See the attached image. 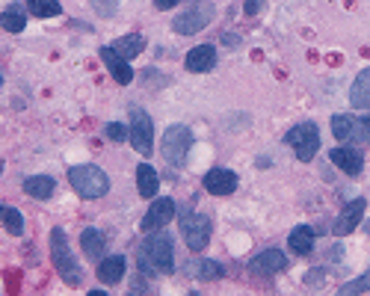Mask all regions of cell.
<instances>
[{
    "label": "cell",
    "mask_w": 370,
    "mask_h": 296,
    "mask_svg": "<svg viewBox=\"0 0 370 296\" xmlns=\"http://www.w3.org/2000/svg\"><path fill=\"white\" fill-rule=\"evenodd\" d=\"M284 266H288V258H284V252H279V249H267V252H261L258 258H252L249 261V273L252 276H276V273H281Z\"/></svg>",
    "instance_id": "cell-11"
},
{
    "label": "cell",
    "mask_w": 370,
    "mask_h": 296,
    "mask_svg": "<svg viewBox=\"0 0 370 296\" xmlns=\"http://www.w3.org/2000/svg\"><path fill=\"white\" fill-rule=\"evenodd\" d=\"M288 243H291V249L296 252V255H308V252L314 249V231H311L308 225H300V229L291 231Z\"/></svg>",
    "instance_id": "cell-23"
},
{
    "label": "cell",
    "mask_w": 370,
    "mask_h": 296,
    "mask_svg": "<svg viewBox=\"0 0 370 296\" xmlns=\"http://www.w3.org/2000/svg\"><path fill=\"white\" fill-rule=\"evenodd\" d=\"M68 184L77 190V195L83 199H101V195L110 190V178L104 169L98 166H71L68 169Z\"/></svg>",
    "instance_id": "cell-2"
},
{
    "label": "cell",
    "mask_w": 370,
    "mask_h": 296,
    "mask_svg": "<svg viewBox=\"0 0 370 296\" xmlns=\"http://www.w3.org/2000/svg\"><path fill=\"white\" fill-rule=\"evenodd\" d=\"M284 143L296 151V157H300L302 163H311V160H314V154H317V148H320V131H317L314 122H302V124H296L288 136H284Z\"/></svg>",
    "instance_id": "cell-4"
},
{
    "label": "cell",
    "mask_w": 370,
    "mask_h": 296,
    "mask_svg": "<svg viewBox=\"0 0 370 296\" xmlns=\"http://www.w3.org/2000/svg\"><path fill=\"white\" fill-rule=\"evenodd\" d=\"M0 222L6 225V231H9V234H15V237L24 234V217H21V210L0 205Z\"/></svg>",
    "instance_id": "cell-25"
},
{
    "label": "cell",
    "mask_w": 370,
    "mask_h": 296,
    "mask_svg": "<svg viewBox=\"0 0 370 296\" xmlns=\"http://www.w3.org/2000/svg\"><path fill=\"white\" fill-rule=\"evenodd\" d=\"M87 296H107L104 290H92V293H87Z\"/></svg>",
    "instance_id": "cell-35"
},
{
    "label": "cell",
    "mask_w": 370,
    "mask_h": 296,
    "mask_svg": "<svg viewBox=\"0 0 370 296\" xmlns=\"http://www.w3.org/2000/svg\"><path fill=\"white\" fill-rule=\"evenodd\" d=\"M243 12H246V15H258V12H261V0H246Z\"/></svg>",
    "instance_id": "cell-32"
},
{
    "label": "cell",
    "mask_w": 370,
    "mask_h": 296,
    "mask_svg": "<svg viewBox=\"0 0 370 296\" xmlns=\"http://www.w3.org/2000/svg\"><path fill=\"white\" fill-rule=\"evenodd\" d=\"M139 266L148 273H172L175 270L172 237H169L163 229L151 231V237H146V243L139 246Z\"/></svg>",
    "instance_id": "cell-1"
},
{
    "label": "cell",
    "mask_w": 370,
    "mask_h": 296,
    "mask_svg": "<svg viewBox=\"0 0 370 296\" xmlns=\"http://www.w3.org/2000/svg\"><path fill=\"white\" fill-rule=\"evenodd\" d=\"M172 217H175V202L160 195V199H154V205L148 207V214L142 217V231H160Z\"/></svg>",
    "instance_id": "cell-10"
},
{
    "label": "cell",
    "mask_w": 370,
    "mask_h": 296,
    "mask_svg": "<svg viewBox=\"0 0 370 296\" xmlns=\"http://www.w3.org/2000/svg\"><path fill=\"white\" fill-rule=\"evenodd\" d=\"M110 48L116 51L122 60H131V56L142 53V48H146V39H142L139 33H131V36H122V39H116V41H110Z\"/></svg>",
    "instance_id": "cell-20"
},
{
    "label": "cell",
    "mask_w": 370,
    "mask_h": 296,
    "mask_svg": "<svg viewBox=\"0 0 370 296\" xmlns=\"http://www.w3.org/2000/svg\"><path fill=\"white\" fill-rule=\"evenodd\" d=\"M193 148V131L184 128V124H172L166 134H163V143H160V154L172 163V166H181L184 157L190 154Z\"/></svg>",
    "instance_id": "cell-5"
},
{
    "label": "cell",
    "mask_w": 370,
    "mask_h": 296,
    "mask_svg": "<svg viewBox=\"0 0 370 296\" xmlns=\"http://www.w3.org/2000/svg\"><path fill=\"white\" fill-rule=\"evenodd\" d=\"M198 276H202L205 281L222 278V276H225V266H222L219 261H202V266H198Z\"/></svg>",
    "instance_id": "cell-28"
},
{
    "label": "cell",
    "mask_w": 370,
    "mask_h": 296,
    "mask_svg": "<svg viewBox=\"0 0 370 296\" xmlns=\"http://www.w3.org/2000/svg\"><path fill=\"white\" fill-rule=\"evenodd\" d=\"M53 187H56L53 178H48V175H33L24 181V193L30 195V199H51Z\"/></svg>",
    "instance_id": "cell-21"
},
{
    "label": "cell",
    "mask_w": 370,
    "mask_h": 296,
    "mask_svg": "<svg viewBox=\"0 0 370 296\" xmlns=\"http://www.w3.org/2000/svg\"><path fill=\"white\" fill-rule=\"evenodd\" d=\"M205 190L213 193V195H231L237 190V175L231 172V169H210V172L205 175Z\"/></svg>",
    "instance_id": "cell-12"
},
{
    "label": "cell",
    "mask_w": 370,
    "mask_h": 296,
    "mask_svg": "<svg viewBox=\"0 0 370 296\" xmlns=\"http://www.w3.org/2000/svg\"><path fill=\"white\" fill-rule=\"evenodd\" d=\"M125 276V258L122 255H110L101 261V266H98V278L104 281V285H116V281H122Z\"/></svg>",
    "instance_id": "cell-19"
},
{
    "label": "cell",
    "mask_w": 370,
    "mask_h": 296,
    "mask_svg": "<svg viewBox=\"0 0 370 296\" xmlns=\"http://www.w3.org/2000/svg\"><path fill=\"white\" fill-rule=\"evenodd\" d=\"M181 234L190 252H202L210 243V217L208 214H187L181 217Z\"/></svg>",
    "instance_id": "cell-7"
},
{
    "label": "cell",
    "mask_w": 370,
    "mask_h": 296,
    "mask_svg": "<svg viewBox=\"0 0 370 296\" xmlns=\"http://www.w3.org/2000/svg\"><path fill=\"white\" fill-rule=\"evenodd\" d=\"M0 83H4V80H0Z\"/></svg>",
    "instance_id": "cell-37"
},
{
    "label": "cell",
    "mask_w": 370,
    "mask_h": 296,
    "mask_svg": "<svg viewBox=\"0 0 370 296\" xmlns=\"http://www.w3.org/2000/svg\"><path fill=\"white\" fill-rule=\"evenodd\" d=\"M329 157H332V163H335L344 175H359L362 166H364L362 151H355V148H335Z\"/></svg>",
    "instance_id": "cell-16"
},
{
    "label": "cell",
    "mask_w": 370,
    "mask_h": 296,
    "mask_svg": "<svg viewBox=\"0 0 370 296\" xmlns=\"http://www.w3.org/2000/svg\"><path fill=\"white\" fill-rule=\"evenodd\" d=\"M332 134L340 139V143H367V131H364V124L362 119H355V116H332Z\"/></svg>",
    "instance_id": "cell-9"
},
{
    "label": "cell",
    "mask_w": 370,
    "mask_h": 296,
    "mask_svg": "<svg viewBox=\"0 0 370 296\" xmlns=\"http://www.w3.org/2000/svg\"><path fill=\"white\" fill-rule=\"evenodd\" d=\"M367 290H370V270H367L364 276H359V278L347 281V285L340 288L335 296H362V293H367Z\"/></svg>",
    "instance_id": "cell-27"
},
{
    "label": "cell",
    "mask_w": 370,
    "mask_h": 296,
    "mask_svg": "<svg viewBox=\"0 0 370 296\" xmlns=\"http://www.w3.org/2000/svg\"><path fill=\"white\" fill-rule=\"evenodd\" d=\"M323 281H326V273H323V270H311V273L305 276V285H308V288H323Z\"/></svg>",
    "instance_id": "cell-31"
},
{
    "label": "cell",
    "mask_w": 370,
    "mask_h": 296,
    "mask_svg": "<svg viewBox=\"0 0 370 296\" xmlns=\"http://www.w3.org/2000/svg\"><path fill=\"white\" fill-rule=\"evenodd\" d=\"M101 60L107 63V68H110V75L116 77V83H122V86H127V83L134 80V72H131V65H127V60H122V56L113 51L110 45L107 48H101Z\"/></svg>",
    "instance_id": "cell-15"
},
{
    "label": "cell",
    "mask_w": 370,
    "mask_h": 296,
    "mask_svg": "<svg viewBox=\"0 0 370 296\" xmlns=\"http://www.w3.org/2000/svg\"><path fill=\"white\" fill-rule=\"evenodd\" d=\"M80 246H83V252H87L89 258H104L107 240H104V234L98 231V229H83V234H80Z\"/></svg>",
    "instance_id": "cell-22"
},
{
    "label": "cell",
    "mask_w": 370,
    "mask_h": 296,
    "mask_svg": "<svg viewBox=\"0 0 370 296\" xmlns=\"http://www.w3.org/2000/svg\"><path fill=\"white\" fill-rule=\"evenodd\" d=\"M213 15H217V9H213L210 0H198V4L187 12H181V15L172 21V30L178 36H193L198 30H205V27L213 21Z\"/></svg>",
    "instance_id": "cell-6"
},
{
    "label": "cell",
    "mask_w": 370,
    "mask_h": 296,
    "mask_svg": "<svg viewBox=\"0 0 370 296\" xmlns=\"http://www.w3.org/2000/svg\"><path fill=\"white\" fill-rule=\"evenodd\" d=\"M175 4H181V0H154V6L158 9H172Z\"/></svg>",
    "instance_id": "cell-33"
},
{
    "label": "cell",
    "mask_w": 370,
    "mask_h": 296,
    "mask_svg": "<svg viewBox=\"0 0 370 296\" xmlns=\"http://www.w3.org/2000/svg\"><path fill=\"white\" fill-rule=\"evenodd\" d=\"M92 6H95V12H98L101 18H110V15H116L119 0H92Z\"/></svg>",
    "instance_id": "cell-30"
},
{
    "label": "cell",
    "mask_w": 370,
    "mask_h": 296,
    "mask_svg": "<svg viewBox=\"0 0 370 296\" xmlns=\"http://www.w3.org/2000/svg\"><path fill=\"white\" fill-rule=\"evenodd\" d=\"M51 258H53L56 273L63 276L65 285H80V281H83V270H80V264L75 261V255H71L63 229H53L51 231Z\"/></svg>",
    "instance_id": "cell-3"
},
{
    "label": "cell",
    "mask_w": 370,
    "mask_h": 296,
    "mask_svg": "<svg viewBox=\"0 0 370 296\" xmlns=\"http://www.w3.org/2000/svg\"><path fill=\"white\" fill-rule=\"evenodd\" d=\"M154 122L142 107H131V146L139 154H151L154 151Z\"/></svg>",
    "instance_id": "cell-8"
},
{
    "label": "cell",
    "mask_w": 370,
    "mask_h": 296,
    "mask_svg": "<svg viewBox=\"0 0 370 296\" xmlns=\"http://www.w3.org/2000/svg\"><path fill=\"white\" fill-rule=\"evenodd\" d=\"M27 9H30L36 18H53L63 12L60 0H27Z\"/></svg>",
    "instance_id": "cell-26"
},
{
    "label": "cell",
    "mask_w": 370,
    "mask_h": 296,
    "mask_svg": "<svg viewBox=\"0 0 370 296\" xmlns=\"http://www.w3.org/2000/svg\"><path fill=\"white\" fill-rule=\"evenodd\" d=\"M362 124H364V131H367V136H370V112H367V116H362Z\"/></svg>",
    "instance_id": "cell-34"
},
{
    "label": "cell",
    "mask_w": 370,
    "mask_h": 296,
    "mask_svg": "<svg viewBox=\"0 0 370 296\" xmlns=\"http://www.w3.org/2000/svg\"><path fill=\"white\" fill-rule=\"evenodd\" d=\"M184 65H187V72L193 75H205L210 72L213 65H217V48L213 45H198L187 53V60H184Z\"/></svg>",
    "instance_id": "cell-13"
},
{
    "label": "cell",
    "mask_w": 370,
    "mask_h": 296,
    "mask_svg": "<svg viewBox=\"0 0 370 296\" xmlns=\"http://www.w3.org/2000/svg\"><path fill=\"white\" fill-rule=\"evenodd\" d=\"M364 207H367V202H364V199H352L344 210H340V217H338V222H335V234H338V237L352 234V229L362 222Z\"/></svg>",
    "instance_id": "cell-14"
},
{
    "label": "cell",
    "mask_w": 370,
    "mask_h": 296,
    "mask_svg": "<svg viewBox=\"0 0 370 296\" xmlns=\"http://www.w3.org/2000/svg\"><path fill=\"white\" fill-rule=\"evenodd\" d=\"M350 104L355 110H370V68H364V72L355 77L352 89H350Z\"/></svg>",
    "instance_id": "cell-17"
},
{
    "label": "cell",
    "mask_w": 370,
    "mask_h": 296,
    "mask_svg": "<svg viewBox=\"0 0 370 296\" xmlns=\"http://www.w3.org/2000/svg\"><path fill=\"white\" fill-rule=\"evenodd\" d=\"M24 24H27V15L21 6H9V9H4V15H0V27L9 33H21Z\"/></svg>",
    "instance_id": "cell-24"
},
{
    "label": "cell",
    "mask_w": 370,
    "mask_h": 296,
    "mask_svg": "<svg viewBox=\"0 0 370 296\" xmlns=\"http://www.w3.org/2000/svg\"><path fill=\"white\" fill-rule=\"evenodd\" d=\"M104 134L113 139V143H125V139H131V128H125V124H119V122H110L104 128Z\"/></svg>",
    "instance_id": "cell-29"
},
{
    "label": "cell",
    "mask_w": 370,
    "mask_h": 296,
    "mask_svg": "<svg viewBox=\"0 0 370 296\" xmlns=\"http://www.w3.org/2000/svg\"><path fill=\"white\" fill-rule=\"evenodd\" d=\"M190 296H198V293H190Z\"/></svg>",
    "instance_id": "cell-36"
},
{
    "label": "cell",
    "mask_w": 370,
    "mask_h": 296,
    "mask_svg": "<svg viewBox=\"0 0 370 296\" xmlns=\"http://www.w3.org/2000/svg\"><path fill=\"white\" fill-rule=\"evenodd\" d=\"M136 184H139V195L154 199V195H158V190H160V178H158V172H154L148 163H142V166L136 169Z\"/></svg>",
    "instance_id": "cell-18"
}]
</instances>
